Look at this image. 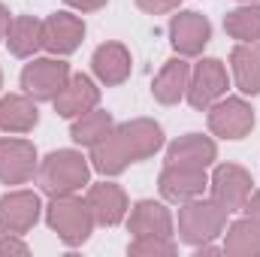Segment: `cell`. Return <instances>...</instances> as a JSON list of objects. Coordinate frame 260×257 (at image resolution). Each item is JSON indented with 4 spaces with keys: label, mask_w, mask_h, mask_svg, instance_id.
Wrapping results in <instances>:
<instances>
[{
    "label": "cell",
    "mask_w": 260,
    "mask_h": 257,
    "mask_svg": "<svg viewBox=\"0 0 260 257\" xmlns=\"http://www.w3.org/2000/svg\"><path fill=\"white\" fill-rule=\"evenodd\" d=\"M37 185L46 197L79 194L85 185H91V164L76 148H58V151H52L40 160Z\"/></svg>",
    "instance_id": "obj_1"
},
{
    "label": "cell",
    "mask_w": 260,
    "mask_h": 257,
    "mask_svg": "<svg viewBox=\"0 0 260 257\" xmlns=\"http://www.w3.org/2000/svg\"><path fill=\"white\" fill-rule=\"evenodd\" d=\"M46 224L58 233V239L67 248H79L91 239L94 233V215L85 203V197L64 194V197H49L46 206Z\"/></svg>",
    "instance_id": "obj_2"
},
{
    "label": "cell",
    "mask_w": 260,
    "mask_h": 257,
    "mask_svg": "<svg viewBox=\"0 0 260 257\" xmlns=\"http://www.w3.org/2000/svg\"><path fill=\"white\" fill-rule=\"evenodd\" d=\"M227 212L209 197H197V200H188V203H179V239L185 245H194L200 248L203 242H212L215 236L224 233L227 227Z\"/></svg>",
    "instance_id": "obj_3"
},
{
    "label": "cell",
    "mask_w": 260,
    "mask_h": 257,
    "mask_svg": "<svg viewBox=\"0 0 260 257\" xmlns=\"http://www.w3.org/2000/svg\"><path fill=\"white\" fill-rule=\"evenodd\" d=\"M251 191H254V179L239 164H218L215 173L209 176V194L227 215L242 212V206L248 203Z\"/></svg>",
    "instance_id": "obj_4"
},
{
    "label": "cell",
    "mask_w": 260,
    "mask_h": 257,
    "mask_svg": "<svg viewBox=\"0 0 260 257\" xmlns=\"http://www.w3.org/2000/svg\"><path fill=\"white\" fill-rule=\"evenodd\" d=\"M67 82H70V64L55 55L52 58H30V64H24V70H21V88L37 103L55 100Z\"/></svg>",
    "instance_id": "obj_5"
},
{
    "label": "cell",
    "mask_w": 260,
    "mask_h": 257,
    "mask_svg": "<svg viewBox=\"0 0 260 257\" xmlns=\"http://www.w3.org/2000/svg\"><path fill=\"white\" fill-rule=\"evenodd\" d=\"M230 88L227 79V67L221 64L218 58H203L191 67V79H188V103L194 106L197 112H206L215 100H221Z\"/></svg>",
    "instance_id": "obj_6"
},
{
    "label": "cell",
    "mask_w": 260,
    "mask_h": 257,
    "mask_svg": "<svg viewBox=\"0 0 260 257\" xmlns=\"http://www.w3.org/2000/svg\"><path fill=\"white\" fill-rule=\"evenodd\" d=\"M209 130L221 139H245L254 130V109L245 97H221L209 109Z\"/></svg>",
    "instance_id": "obj_7"
},
{
    "label": "cell",
    "mask_w": 260,
    "mask_h": 257,
    "mask_svg": "<svg viewBox=\"0 0 260 257\" xmlns=\"http://www.w3.org/2000/svg\"><path fill=\"white\" fill-rule=\"evenodd\" d=\"M209 40H212V24H209V18L203 12L176 9V15L170 18V43H173L176 55L197 58V55H203Z\"/></svg>",
    "instance_id": "obj_8"
},
{
    "label": "cell",
    "mask_w": 260,
    "mask_h": 257,
    "mask_svg": "<svg viewBox=\"0 0 260 257\" xmlns=\"http://www.w3.org/2000/svg\"><path fill=\"white\" fill-rule=\"evenodd\" d=\"M40 157L37 145L21 136H3L0 139V182L3 185H24L37 176Z\"/></svg>",
    "instance_id": "obj_9"
},
{
    "label": "cell",
    "mask_w": 260,
    "mask_h": 257,
    "mask_svg": "<svg viewBox=\"0 0 260 257\" xmlns=\"http://www.w3.org/2000/svg\"><path fill=\"white\" fill-rule=\"evenodd\" d=\"M40 212H43L40 194H34V191L3 194V197H0V236H6V233L24 236L27 230L37 227Z\"/></svg>",
    "instance_id": "obj_10"
},
{
    "label": "cell",
    "mask_w": 260,
    "mask_h": 257,
    "mask_svg": "<svg viewBox=\"0 0 260 257\" xmlns=\"http://www.w3.org/2000/svg\"><path fill=\"white\" fill-rule=\"evenodd\" d=\"M85 40V21L73 12H52L43 18V49L55 58L73 55Z\"/></svg>",
    "instance_id": "obj_11"
},
{
    "label": "cell",
    "mask_w": 260,
    "mask_h": 257,
    "mask_svg": "<svg viewBox=\"0 0 260 257\" xmlns=\"http://www.w3.org/2000/svg\"><path fill=\"white\" fill-rule=\"evenodd\" d=\"M85 203L94 215V221L100 227H115L121 221H127V212H130V200L121 185L115 182H97L91 185L88 194H85Z\"/></svg>",
    "instance_id": "obj_12"
},
{
    "label": "cell",
    "mask_w": 260,
    "mask_h": 257,
    "mask_svg": "<svg viewBox=\"0 0 260 257\" xmlns=\"http://www.w3.org/2000/svg\"><path fill=\"white\" fill-rule=\"evenodd\" d=\"M157 191L167 203H188V200H197L209 191V176H206V170L167 164L160 179H157Z\"/></svg>",
    "instance_id": "obj_13"
},
{
    "label": "cell",
    "mask_w": 260,
    "mask_h": 257,
    "mask_svg": "<svg viewBox=\"0 0 260 257\" xmlns=\"http://www.w3.org/2000/svg\"><path fill=\"white\" fill-rule=\"evenodd\" d=\"M115 130H118L133 164L148 160L164 148V127L151 118H133V121H124V124H115Z\"/></svg>",
    "instance_id": "obj_14"
},
{
    "label": "cell",
    "mask_w": 260,
    "mask_h": 257,
    "mask_svg": "<svg viewBox=\"0 0 260 257\" xmlns=\"http://www.w3.org/2000/svg\"><path fill=\"white\" fill-rule=\"evenodd\" d=\"M55 103V112L61 118H79L85 112H91L97 103H100V88L94 85L91 76L85 73H70V82L61 88V94L52 100Z\"/></svg>",
    "instance_id": "obj_15"
},
{
    "label": "cell",
    "mask_w": 260,
    "mask_h": 257,
    "mask_svg": "<svg viewBox=\"0 0 260 257\" xmlns=\"http://www.w3.org/2000/svg\"><path fill=\"white\" fill-rule=\"evenodd\" d=\"M215 160H218V145L212 136H203V133H185L167 145V164L173 167L209 170Z\"/></svg>",
    "instance_id": "obj_16"
},
{
    "label": "cell",
    "mask_w": 260,
    "mask_h": 257,
    "mask_svg": "<svg viewBox=\"0 0 260 257\" xmlns=\"http://www.w3.org/2000/svg\"><path fill=\"white\" fill-rule=\"evenodd\" d=\"M127 230L133 236H173V212L157 200H139L127 212Z\"/></svg>",
    "instance_id": "obj_17"
},
{
    "label": "cell",
    "mask_w": 260,
    "mask_h": 257,
    "mask_svg": "<svg viewBox=\"0 0 260 257\" xmlns=\"http://www.w3.org/2000/svg\"><path fill=\"white\" fill-rule=\"evenodd\" d=\"M91 70H94L97 82L106 85V88L124 85L130 79V70H133L127 46H121V43H103V46H97L94 58H91Z\"/></svg>",
    "instance_id": "obj_18"
},
{
    "label": "cell",
    "mask_w": 260,
    "mask_h": 257,
    "mask_svg": "<svg viewBox=\"0 0 260 257\" xmlns=\"http://www.w3.org/2000/svg\"><path fill=\"white\" fill-rule=\"evenodd\" d=\"M188 79H191V64H188L182 55L170 58L167 64L160 67V73H157V79H154V85H151L154 100L164 103V106H176V103L188 94Z\"/></svg>",
    "instance_id": "obj_19"
},
{
    "label": "cell",
    "mask_w": 260,
    "mask_h": 257,
    "mask_svg": "<svg viewBox=\"0 0 260 257\" xmlns=\"http://www.w3.org/2000/svg\"><path fill=\"white\" fill-rule=\"evenodd\" d=\"M230 70L233 82L242 94L257 97L260 94V40L257 43H236L230 52Z\"/></svg>",
    "instance_id": "obj_20"
},
{
    "label": "cell",
    "mask_w": 260,
    "mask_h": 257,
    "mask_svg": "<svg viewBox=\"0 0 260 257\" xmlns=\"http://www.w3.org/2000/svg\"><path fill=\"white\" fill-rule=\"evenodd\" d=\"M40 124L37 100L27 94H6L0 97V130L3 133H30Z\"/></svg>",
    "instance_id": "obj_21"
},
{
    "label": "cell",
    "mask_w": 260,
    "mask_h": 257,
    "mask_svg": "<svg viewBox=\"0 0 260 257\" xmlns=\"http://www.w3.org/2000/svg\"><path fill=\"white\" fill-rule=\"evenodd\" d=\"M88 160H91V167H94L100 176H121L130 164H133L115 127L109 130L100 142L91 145V157H88Z\"/></svg>",
    "instance_id": "obj_22"
},
{
    "label": "cell",
    "mask_w": 260,
    "mask_h": 257,
    "mask_svg": "<svg viewBox=\"0 0 260 257\" xmlns=\"http://www.w3.org/2000/svg\"><path fill=\"white\" fill-rule=\"evenodd\" d=\"M6 49L15 58H34L43 49V21L34 15H15L6 30Z\"/></svg>",
    "instance_id": "obj_23"
},
{
    "label": "cell",
    "mask_w": 260,
    "mask_h": 257,
    "mask_svg": "<svg viewBox=\"0 0 260 257\" xmlns=\"http://www.w3.org/2000/svg\"><path fill=\"white\" fill-rule=\"evenodd\" d=\"M221 251L230 257H260V224L251 218H239L227 224Z\"/></svg>",
    "instance_id": "obj_24"
},
{
    "label": "cell",
    "mask_w": 260,
    "mask_h": 257,
    "mask_svg": "<svg viewBox=\"0 0 260 257\" xmlns=\"http://www.w3.org/2000/svg\"><path fill=\"white\" fill-rule=\"evenodd\" d=\"M115 127V118L106 112V109H91V112H85V115H79V118H73V127H70V139L76 142V145H94V142H100L109 130Z\"/></svg>",
    "instance_id": "obj_25"
},
{
    "label": "cell",
    "mask_w": 260,
    "mask_h": 257,
    "mask_svg": "<svg viewBox=\"0 0 260 257\" xmlns=\"http://www.w3.org/2000/svg\"><path fill=\"white\" fill-rule=\"evenodd\" d=\"M227 37L239 43H257L260 40V3H242L224 15Z\"/></svg>",
    "instance_id": "obj_26"
},
{
    "label": "cell",
    "mask_w": 260,
    "mask_h": 257,
    "mask_svg": "<svg viewBox=\"0 0 260 257\" xmlns=\"http://www.w3.org/2000/svg\"><path fill=\"white\" fill-rule=\"evenodd\" d=\"M127 251L133 257H173L179 245L173 242V236H133Z\"/></svg>",
    "instance_id": "obj_27"
},
{
    "label": "cell",
    "mask_w": 260,
    "mask_h": 257,
    "mask_svg": "<svg viewBox=\"0 0 260 257\" xmlns=\"http://www.w3.org/2000/svg\"><path fill=\"white\" fill-rule=\"evenodd\" d=\"M6 254L27 257V254H30V245H27L21 236H15V233H6V236H0V257H6Z\"/></svg>",
    "instance_id": "obj_28"
},
{
    "label": "cell",
    "mask_w": 260,
    "mask_h": 257,
    "mask_svg": "<svg viewBox=\"0 0 260 257\" xmlns=\"http://www.w3.org/2000/svg\"><path fill=\"white\" fill-rule=\"evenodd\" d=\"M182 0H136V6L148 15H167V12H176Z\"/></svg>",
    "instance_id": "obj_29"
},
{
    "label": "cell",
    "mask_w": 260,
    "mask_h": 257,
    "mask_svg": "<svg viewBox=\"0 0 260 257\" xmlns=\"http://www.w3.org/2000/svg\"><path fill=\"white\" fill-rule=\"evenodd\" d=\"M70 9H76V12H97V9H103L109 0H64Z\"/></svg>",
    "instance_id": "obj_30"
},
{
    "label": "cell",
    "mask_w": 260,
    "mask_h": 257,
    "mask_svg": "<svg viewBox=\"0 0 260 257\" xmlns=\"http://www.w3.org/2000/svg\"><path fill=\"white\" fill-rule=\"evenodd\" d=\"M242 212H245V218H251V221H257L260 224V191H251L248 203L242 206Z\"/></svg>",
    "instance_id": "obj_31"
},
{
    "label": "cell",
    "mask_w": 260,
    "mask_h": 257,
    "mask_svg": "<svg viewBox=\"0 0 260 257\" xmlns=\"http://www.w3.org/2000/svg\"><path fill=\"white\" fill-rule=\"evenodd\" d=\"M9 24H12V15H9V9L0 3V43L6 40V30H9Z\"/></svg>",
    "instance_id": "obj_32"
},
{
    "label": "cell",
    "mask_w": 260,
    "mask_h": 257,
    "mask_svg": "<svg viewBox=\"0 0 260 257\" xmlns=\"http://www.w3.org/2000/svg\"><path fill=\"white\" fill-rule=\"evenodd\" d=\"M239 3H260V0H239Z\"/></svg>",
    "instance_id": "obj_33"
},
{
    "label": "cell",
    "mask_w": 260,
    "mask_h": 257,
    "mask_svg": "<svg viewBox=\"0 0 260 257\" xmlns=\"http://www.w3.org/2000/svg\"><path fill=\"white\" fill-rule=\"evenodd\" d=\"M0 88H3V73H0Z\"/></svg>",
    "instance_id": "obj_34"
}]
</instances>
